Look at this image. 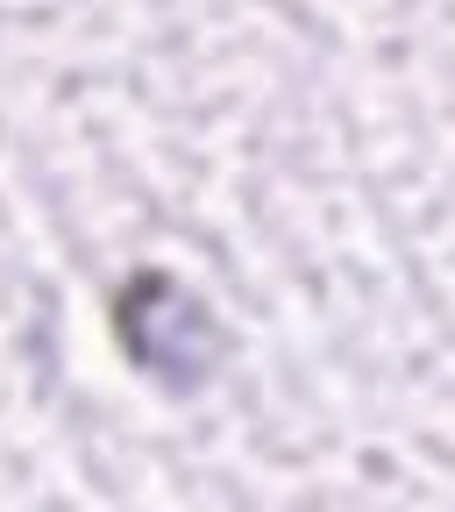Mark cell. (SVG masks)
<instances>
[{"instance_id":"6da1fadb","label":"cell","mask_w":455,"mask_h":512,"mask_svg":"<svg viewBox=\"0 0 455 512\" xmlns=\"http://www.w3.org/2000/svg\"><path fill=\"white\" fill-rule=\"evenodd\" d=\"M114 328H121V349L136 356L157 384H171V392H200L214 356H221L214 313L192 299L178 278H164V271H143L136 285L121 292Z\"/></svg>"}]
</instances>
